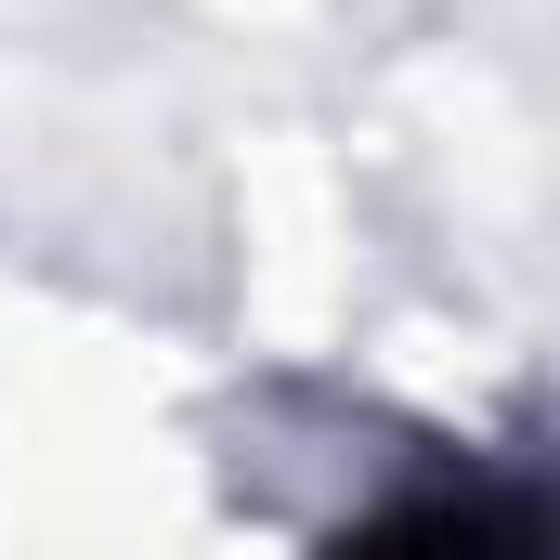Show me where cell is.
Here are the masks:
<instances>
[{
	"label": "cell",
	"instance_id": "cell-1",
	"mask_svg": "<svg viewBox=\"0 0 560 560\" xmlns=\"http://www.w3.org/2000/svg\"><path fill=\"white\" fill-rule=\"evenodd\" d=\"M560 522L548 495L522 482H430V495H392L378 522H352L326 560H548Z\"/></svg>",
	"mask_w": 560,
	"mask_h": 560
}]
</instances>
